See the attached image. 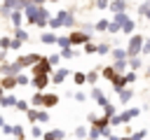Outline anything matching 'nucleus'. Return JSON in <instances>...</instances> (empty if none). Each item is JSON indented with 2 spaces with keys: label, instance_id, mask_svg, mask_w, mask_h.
<instances>
[{
  "label": "nucleus",
  "instance_id": "f257e3e1",
  "mask_svg": "<svg viewBox=\"0 0 150 140\" xmlns=\"http://www.w3.org/2000/svg\"><path fill=\"white\" fill-rule=\"evenodd\" d=\"M141 114V107H124V110H120L115 117H110V128H115V126H124V124H129L131 119H136Z\"/></svg>",
  "mask_w": 150,
  "mask_h": 140
},
{
  "label": "nucleus",
  "instance_id": "f03ea898",
  "mask_svg": "<svg viewBox=\"0 0 150 140\" xmlns=\"http://www.w3.org/2000/svg\"><path fill=\"white\" fill-rule=\"evenodd\" d=\"M112 21H117V23H120V28H122V33H124V35H129V37H131V35L136 33V21H134L127 12L115 14V16H112Z\"/></svg>",
  "mask_w": 150,
  "mask_h": 140
},
{
  "label": "nucleus",
  "instance_id": "7ed1b4c3",
  "mask_svg": "<svg viewBox=\"0 0 150 140\" xmlns=\"http://www.w3.org/2000/svg\"><path fill=\"white\" fill-rule=\"evenodd\" d=\"M54 19H56L59 28H73V26H75V9H73V7H68V9H59Z\"/></svg>",
  "mask_w": 150,
  "mask_h": 140
},
{
  "label": "nucleus",
  "instance_id": "20e7f679",
  "mask_svg": "<svg viewBox=\"0 0 150 140\" xmlns=\"http://www.w3.org/2000/svg\"><path fill=\"white\" fill-rule=\"evenodd\" d=\"M143 40H145V37H143L141 33H134V35L129 37V42H127V47H124L129 58H131V56H141V49H143Z\"/></svg>",
  "mask_w": 150,
  "mask_h": 140
},
{
  "label": "nucleus",
  "instance_id": "39448f33",
  "mask_svg": "<svg viewBox=\"0 0 150 140\" xmlns=\"http://www.w3.org/2000/svg\"><path fill=\"white\" fill-rule=\"evenodd\" d=\"M42 58V54H35V51H30V54H21L19 58H16V63H19V68L21 70H30L38 61Z\"/></svg>",
  "mask_w": 150,
  "mask_h": 140
},
{
  "label": "nucleus",
  "instance_id": "423d86ee",
  "mask_svg": "<svg viewBox=\"0 0 150 140\" xmlns=\"http://www.w3.org/2000/svg\"><path fill=\"white\" fill-rule=\"evenodd\" d=\"M70 75H73V72L68 70V65H59V68H54V72L49 75V84H56V86H59V84H63Z\"/></svg>",
  "mask_w": 150,
  "mask_h": 140
},
{
  "label": "nucleus",
  "instance_id": "0eeeda50",
  "mask_svg": "<svg viewBox=\"0 0 150 140\" xmlns=\"http://www.w3.org/2000/svg\"><path fill=\"white\" fill-rule=\"evenodd\" d=\"M52 72H54V68L47 63V58H45V56H42V58L30 68V77H35V75H52Z\"/></svg>",
  "mask_w": 150,
  "mask_h": 140
},
{
  "label": "nucleus",
  "instance_id": "6e6552de",
  "mask_svg": "<svg viewBox=\"0 0 150 140\" xmlns=\"http://www.w3.org/2000/svg\"><path fill=\"white\" fill-rule=\"evenodd\" d=\"M49 19H52V14H49V9H47V7L42 5V7L38 9V16H35V23H33V26H35V28H40V30H45V28H47V21H49Z\"/></svg>",
  "mask_w": 150,
  "mask_h": 140
},
{
  "label": "nucleus",
  "instance_id": "1a4fd4ad",
  "mask_svg": "<svg viewBox=\"0 0 150 140\" xmlns=\"http://www.w3.org/2000/svg\"><path fill=\"white\" fill-rule=\"evenodd\" d=\"M91 37L89 35H84L80 28L77 30H68V42H70V47H75V44H87Z\"/></svg>",
  "mask_w": 150,
  "mask_h": 140
},
{
  "label": "nucleus",
  "instance_id": "9d476101",
  "mask_svg": "<svg viewBox=\"0 0 150 140\" xmlns=\"http://www.w3.org/2000/svg\"><path fill=\"white\" fill-rule=\"evenodd\" d=\"M38 9H40V5H33V2H28V5L23 7V21H26L28 26H33V23H35Z\"/></svg>",
  "mask_w": 150,
  "mask_h": 140
},
{
  "label": "nucleus",
  "instance_id": "9b49d317",
  "mask_svg": "<svg viewBox=\"0 0 150 140\" xmlns=\"http://www.w3.org/2000/svg\"><path fill=\"white\" fill-rule=\"evenodd\" d=\"M30 86H33L35 91H47V86H49V75H35V77H30Z\"/></svg>",
  "mask_w": 150,
  "mask_h": 140
},
{
  "label": "nucleus",
  "instance_id": "f8f14e48",
  "mask_svg": "<svg viewBox=\"0 0 150 140\" xmlns=\"http://www.w3.org/2000/svg\"><path fill=\"white\" fill-rule=\"evenodd\" d=\"M89 98H94V103L98 105V107H103L105 103H108V96L101 91V86L96 84V86H91V91H89Z\"/></svg>",
  "mask_w": 150,
  "mask_h": 140
},
{
  "label": "nucleus",
  "instance_id": "ddd939ff",
  "mask_svg": "<svg viewBox=\"0 0 150 140\" xmlns=\"http://www.w3.org/2000/svg\"><path fill=\"white\" fill-rule=\"evenodd\" d=\"M59 100H61V98H59L56 93H52V91H45V93H42V110L56 107V105H59Z\"/></svg>",
  "mask_w": 150,
  "mask_h": 140
},
{
  "label": "nucleus",
  "instance_id": "4468645a",
  "mask_svg": "<svg viewBox=\"0 0 150 140\" xmlns=\"http://www.w3.org/2000/svg\"><path fill=\"white\" fill-rule=\"evenodd\" d=\"M40 140H66V131L63 128H49V131L42 133Z\"/></svg>",
  "mask_w": 150,
  "mask_h": 140
},
{
  "label": "nucleus",
  "instance_id": "2eb2a0df",
  "mask_svg": "<svg viewBox=\"0 0 150 140\" xmlns=\"http://www.w3.org/2000/svg\"><path fill=\"white\" fill-rule=\"evenodd\" d=\"M131 98H134V89H131V86H127V89H122V91L117 93V103H120L122 107H127V105L131 103Z\"/></svg>",
  "mask_w": 150,
  "mask_h": 140
},
{
  "label": "nucleus",
  "instance_id": "dca6fc26",
  "mask_svg": "<svg viewBox=\"0 0 150 140\" xmlns=\"http://www.w3.org/2000/svg\"><path fill=\"white\" fill-rule=\"evenodd\" d=\"M110 86H112L115 93H120L122 89H127V79H124V75H115V77L110 79Z\"/></svg>",
  "mask_w": 150,
  "mask_h": 140
},
{
  "label": "nucleus",
  "instance_id": "f3484780",
  "mask_svg": "<svg viewBox=\"0 0 150 140\" xmlns=\"http://www.w3.org/2000/svg\"><path fill=\"white\" fill-rule=\"evenodd\" d=\"M0 86L5 89V93H9V91L16 89V79H14L12 75H5V77H0Z\"/></svg>",
  "mask_w": 150,
  "mask_h": 140
},
{
  "label": "nucleus",
  "instance_id": "a211bd4d",
  "mask_svg": "<svg viewBox=\"0 0 150 140\" xmlns=\"http://www.w3.org/2000/svg\"><path fill=\"white\" fill-rule=\"evenodd\" d=\"M7 21L12 23V28H21L23 26V12H9Z\"/></svg>",
  "mask_w": 150,
  "mask_h": 140
},
{
  "label": "nucleus",
  "instance_id": "6ab92c4d",
  "mask_svg": "<svg viewBox=\"0 0 150 140\" xmlns=\"http://www.w3.org/2000/svg\"><path fill=\"white\" fill-rule=\"evenodd\" d=\"M56 37H59V35H56L54 30H42V33H40V42H42V44H56Z\"/></svg>",
  "mask_w": 150,
  "mask_h": 140
},
{
  "label": "nucleus",
  "instance_id": "aec40b11",
  "mask_svg": "<svg viewBox=\"0 0 150 140\" xmlns=\"http://www.w3.org/2000/svg\"><path fill=\"white\" fill-rule=\"evenodd\" d=\"M59 56H61V61H70V58H77L80 51L73 47H66V49H59Z\"/></svg>",
  "mask_w": 150,
  "mask_h": 140
},
{
  "label": "nucleus",
  "instance_id": "412c9836",
  "mask_svg": "<svg viewBox=\"0 0 150 140\" xmlns=\"http://www.w3.org/2000/svg\"><path fill=\"white\" fill-rule=\"evenodd\" d=\"M12 37L19 40V42H28V40H30V35H28V30H26L23 26H21V28H14V30H12Z\"/></svg>",
  "mask_w": 150,
  "mask_h": 140
},
{
  "label": "nucleus",
  "instance_id": "4be33fe9",
  "mask_svg": "<svg viewBox=\"0 0 150 140\" xmlns=\"http://www.w3.org/2000/svg\"><path fill=\"white\" fill-rule=\"evenodd\" d=\"M110 56H112V61H127V58H129L124 47H112V49H110Z\"/></svg>",
  "mask_w": 150,
  "mask_h": 140
},
{
  "label": "nucleus",
  "instance_id": "5701e85b",
  "mask_svg": "<svg viewBox=\"0 0 150 140\" xmlns=\"http://www.w3.org/2000/svg\"><path fill=\"white\" fill-rule=\"evenodd\" d=\"M101 110H103L101 114H103V117H108V119H110V117H115V114L120 112V110H117V105H115L112 100H108V103H105V105H103Z\"/></svg>",
  "mask_w": 150,
  "mask_h": 140
},
{
  "label": "nucleus",
  "instance_id": "b1692460",
  "mask_svg": "<svg viewBox=\"0 0 150 140\" xmlns=\"http://www.w3.org/2000/svg\"><path fill=\"white\" fill-rule=\"evenodd\" d=\"M14 105H16V96H14L12 91H9V93H5V96L0 98V107H5V110H7V107H14Z\"/></svg>",
  "mask_w": 150,
  "mask_h": 140
},
{
  "label": "nucleus",
  "instance_id": "393cba45",
  "mask_svg": "<svg viewBox=\"0 0 150 140\" xmlns=\"http://www.w3.org/2000/svg\"><path fill=\"white\" fill-rule=\"evenodd\" d=\"M108 9H110L112 14H122V12H127V0H112Z\"/></svg>",
  "mask_w": 150,
  "mask_h": 140
},
{
  "label": "nucleus",
  "instance_id": "a878e982",
  "mask_svg": "<svg viewBox=\"0 0 150 140\" xmlns=\"http://www.w3.org/2000/svg\"><path fill=\"white\" fill-rule=\"evenodd\" d=\"M87 75V84L89 86H96L98 82H101V72H98V68L96 70H89V72H84Z\"/></svg>",
  "mask_w": 150,
  "mask_h": 140
},
{
  "label": "nucleus",
  "instance_id": "bb28decb",
  "mask_svg": "<svg viewBox=\"0 0 150 140\" xmlns=\"http://www.w3.org/2000/svg\"><path fill=\"white\" fill-rule=\"evenodd\" d=\"M127 68H129V70H134V72H138V70L143 68L141 56H131V58H127Z\"/></svg>",
  "mask_w": 150,
  "mask_h": 140
},
{
  "label": "nucleus",
  "instance_id": "cd10ccee",
  "mask_svg": "<svg viewBox=\"0 0 150 140\" xmlns=\"http://www.w3.org/2000/svg\"><path fill=\"white\" fill-rule=\"evenodd\" d=\"M98 72H101V77H103L105 82H110V79L117 75V72L112 70V65H103V68H98Z\"/></svg>",
  "mask_w": 150,
  "mask_h": 140
},
{
  "label": "nucleus",
  "instance_id": "c85d7f7f",
  "mask_svg": "<svg viewBox=\"0 0 150 140\" xmlns=\"http://www.w3.org/2000/svg\"><path fill=\"white\" fill-rule=\"evenodd\" d=\"M70 77H73V82H75V86H84V84H87V75H84L82 70H75V72H73Z\"/></svg>",
  "mask_w": 150,
  "mask_h": 140
},
{
  "label": "nucleus",
  "instance_id": "c756f323",
  "mask_svg": "<svg viewBox=\"0 0 150 140\" xmlns=\"http://www.w3.org/2000/svg\"><path fill=\"white\" fill-rule=\"evenodd\" d=\"M9 138H21V140H26V128L21 126V124H12V135Z\"/></svg>",
  "mask_w": 150,
  "mask_h": 140
},
{
  "label": "nucleus",
  "instance_id": "7c9ffc66",
  "mask_svg": "<svg viewBox=\"0 0 150 140\" xmlns=\"http://www.w3.org/2000/svg\"><path fill=\"white\" fill-rule=\"evenodd\" d=\"M14 79H16V86H30V77H28V72H26V70H23V72H19Z\"/></svg>",
  "mask_w": 150,
  "mask_h": 140
},
{
  "label": "nucleus",
  "instance_id": "2f4dec72",
  "mask_svg": "<svg viewBox=\"0 0 150 140\" xmlns=\"http://www.w3.org/2000/svg\"><path fill=\"white\" fill-rule=\"evenodd\" d=\"M49 121H52V117H49V112H47V110H38V117H35V124H40V126H42V124H49Z\"/></svg>",
  "mask_w": 150,
  "mask_h": 140
},
{
  "label": "nucleus",
  "instance_id": "473e14b6",
  "mask_svg": "<svg viewBox=\"0 0 150 140\" xmlns=\"http://www.w3.org/2000/svg\"><path fill=\"white\" fill-rule=\"evenodd\" d=\"M84 140H101V128L87 126V138H84Z\"/></svg>",
  "mask_w": 150,
  "mask_h": 140
},
{
  "label": "nucleus",
  "instance_id": "72a5a7b5",
  "mask_svg": "<svg viewBox=\"0 0 150 140\" xmlns=\"http://www.w3.org/2000/svg\"><path fill=\"white\" fill-rule=\"evenodd\" d=\"M110 42H96V54H101V56H108L110 54Z\"/></svg>",
  "mask_w": 150,
  "mask_h": 140
},
{
  "label": "nucleus",
  "instance_id": "f704fd0d",
  "mask_svg": "<svg viewBox=\"0 0 150 140\" xmlns=\"http://www.w3.org/2000/svg\"><path fill=\"white\" fill-rule=\"evenodd\" d=\"M110 65H112V70H115L117 75H124V72L129 70V68H127V61H112Z\"/></svg>",
  "mask_w": 150,
  "mask_h": 140
},
{
  "label": "nucleus",
  "instance_id": "c9c22d12",
  "mask_svg": "<svg viewBox=\"0 0 150 140\" xmlns=\"http://www.w3.org/2000/svg\"><path fill=\"white\" fill-rule=\"evenodd\" d=\"M138 14H141L143 19H148V21H150V2H148V0L138 5Z\"/></svg>",
  "mask_w": 150,
  "mask_h": 140
},
{
  "label": "nucleus",
  "instance_id": "e433bc0d",
  "mask_svg": "<svg viewBox=\"0 0 150 140\" xmlns=\"http://www.w3.org/2000/svg\"><path fill=\"white\" fill-rule=\"evenodd\" d=\"M108 23H110L108 19H98V21L94 23V30H98V33H105V30H108Z\"/></svg>",
  "mask_w": 150,
  "mask_h": 140
},
{
  "label": "nucleus",
  "instance_id": "4c0bfd02",
  "mask_svg": "<svg viewBox=\"0 0 150 140\" xmlns=\"http://www.w3.org/2000/svg\"><path fill=\"white\" fill-rule=\"evenodd\" d=\"M45 58H47V63H49L52 68H59V65H61V56H59V54H49V56H45Z\"/></svg>",
  "mask_w": 150,
  "mask_h": 140
},
{
  "label": "nucleus",
  "instance_id": "58836bf2",
  "mask_svg": "<svg viewBox=\"0 0 150 140\" xmlns=\"http://www.w3.org/2000/svg\"><path fill=\"white\" fill-rule=\"evenodd\" d=\"M42 133H45V131H42V126H40V124H30V135H33L35 140H40V138H42Z\"/></svg>",
  "mask_w": 150,
  "mask_h": 140
},
{
  "label": "nucleus",
  "instance_id": "ea45409f",
  "mask_svg": "<svg viewBox=\"0 0 150 140\" xmlns=\"http://www.w3.org/2000/svg\"><path fill=\"white\" fill-rule=\"evenodd\" d=\"M91 7L103 12V9H108V7H110V0H91Z\"/></svg>",
  "mask_w": 150,
  "mask_h": 140
},
{
  "label": "nucleus",
  "instance_id": "a19ab883",
  "mask_svg": "<svg viewBox=\"0 0 150 140\" xmlns=\"http://www.w3.org/2000/svg\"><path fill=\"white\" fill-rule=\"evenodd\" d=\"M73 135H75L77 140H84V138H87V126H75Z\"/></svg>",
  "mask_w": 150,
  "mask_h": 140
},
{
  "label": "nucleus",
  "instance_id": "79ce46f5",
  "mask_svg": "<svg viewBox=\"0 0 150 140\" xmlns=\"http://www.w3.org/2000/svg\"><path fill=\"white\" fill-rule=\"evenodd\" d=\"M148 135V128H138V131H134L131 135H129V140H143Z\"/></svg>",
  "mask_w": 150,
  "mask_h": 140
},
{
  "label": "nucleus",
  "instance_id": "37998d69",
  "mask_svg": "<svg viewBox=\"0 0 150 140\" xmlns=\"http://www.w3.org/2000/svg\"><path fill=\"white\" fill-rule=\"evenodd\" d=\"M105 33H110V35H117V33H122V28H120V23H117V21H110Z\"/></svg>",
  "mask_w": 150,
  "mask_h": 140
},
{
  "label": "nucleus",
  "instance_id": "c03bdc74",
  "mask_svg": "<svg viewBox=\"0 0 150 140\" xmlns=\"http://www.w3.org/2000/svg\"><path fill=\"white\" fill-rule=\"evenodd\" d=\"M56 47H59V49H66V47H70V42H68V35H59V37H56Z\"/></svg>",
  "mask_w": 150,
  "mask_h": 140
},
{
  "label": "nucleus",
  "instance_id": "a18cd8bd",
  "mask_svg": "<svg viewBox=\"0 0 150 140\" xmlns=\"http://www.w3.org/2000/svg\"><path fill=\"white\" fill-rule=\"evenodd\" d=\"M124 79H127V86H129V84H134V82L138 79V72H134V70H127V72H124Z\"/></svg>",
  "mask_w": 150,
  "mask_h": 140
},
{
  "label": "nucleus",
  "instance_id": "49530a36",
  "mask_svg": "<svg viewBox=\"0 0 150 140\" xmlns=\"http://www.w3.org/2000/svg\"><path fill=\"white\" fill-rule=\"evenodd\" d=\"M14 107H16L19 112H26L30 105H28V100H26V98H16V105H14Z\"/></svg>",
  "mask_w": 150,
  "mask_h": 140
},
{
  "label": "nucleus",
  "instance_id": "de8ad7c7",
  "mask_svg": "<svg viewBox=\"0 0 150 140\" xmlns=\"http://www.w3.org/2000/svg\"><path fill=\"white\" fill-rule=\"evenodd\" d=\"M9 40H12V35H2L0 37V51H9Z\"/></svg>",
  "mask_w": 150,
  "mask_h": 140
},
{
  "label": "nucleus",
  "instance_id": "09e8293b",
  "mask_svg": "<svg viewBox=\"0 0 150 140\" xmlns=\"http://www.w3.org/2000/svg\"><path fill=\"white\" fill-rule=\"evenodd\" d=\"M80 30H82V33H84V35H89V37H91V35H94V33H96V30H94V23H84V26H82V28H80Z\"/></svg>",
  "mask_w": 150,
  "mask_h": 140
},
{
  "label": "nucleus",
  "instance_id": "8fccbe9b",
  "mask_svg": "<svg viewBox=\"0 0 150 140\" xmlns=\"http://www.w3.org/2000/svg\"><path fill=\"white\" fill-rule=\"evenodd\" d=\"M82 47H84V54H96V42H91V40H89V42H87V44H82Z\"/></svg>",
  "mask_w": 150,
  "mask_h": 140
},
{
  "label": "nucleus",
  "instance_id": "3c124183",
  "mask_svg": "<svg viewBox=\"0 0 150 140\" xmlns=\"http://www.w3.org/2000/svg\"><path fill=\"white\" fill-rule=\"evenodd\" d=\"M21 47H23V42H19V40H14V37L9 40V49H12V51H19Z\"/></svg>",
  "mask_w": 150,
  "mask_h": 140
},
{
  "label": "nucleus",
  "instance_id": "603ef678",
  "mask_svg": "<svg viewBox=\"0 0 150 140\" xmlns=\"http://www.w3.org/2000/svg\"><path fill=\"white\" fill-rule=\"evenodd\" d=\"M150 54V37L143 40V49H141V56H148Z\"/></svg>",
  "mask_w": 150,
  "mask_h": 140
},
{
  "label": "nucleus",
  "instance_id": "864d4df0",
  "mask_svg": "<svg viewBox=\"0 0 150 140\" xmlns=\"http://www.w3.org/2000/svg\"><path fill=\"white\" fill-rule=\"evenodd\" d=\"M73 98H75L77 103H84V100H87V93H84V91H75V93H73Z\"/></svg>",
  "mask_w": 150,
  "mask_h": 140
},
{
  "label": "nucleus",
  "instance_id": "5fc2aeb1",
  "mask_svg": "<svg viewBox=\"0 0 150 140\" xmlns=\"http://www.w3.org/2000/svg\"><path fill=\"white\" fill-rule=\"evenodd\" d=\"M110 135H112V128H110V126H105V128H101V138H105V140H108Z\"/></svg>",
  "mask_w": 150,
  "mask_h": 140
},
{
  "label": "nucleus",
  "instance_id": "6e6d98bb",
  "mask_svg": "<svg viewBox=\"0 0 150 140\" xmlns=\"http://www.w3.org/2000/svg\"><path fill=\"white\" fill-rule=\"evenodd\" d=\"M0 131H2V133H5V135H12V124H5V126H2V128H0Z\"/></svg>",
  "mask_w": 150,
  "mask_h": 140
},
{
  "label": "nucleus",
  "instance_id": "4d7b16f0",
  "mask_svg": "<svg viewBox=\"0 0 150 140\" xmlns=\"http://www.w3.org/2000/svg\"><path fill=\"white\" fill-rule=\"evenodd\" d=\"M28 2H33V5H40V7H42V5H47V0H28Z\"/></svg>",
  "mask_w": 150,
  "mask_h": 140
},
{
  "label": "nucleus",
  "instance_id": "13d9d810",
  "mask_svg": "<svg viewBox=\"0 0 150 140\" xmlns=\"http://www.w3.org/2000/svg\"><path fill=\"white\" fill-rule=\"evenodd\" d=\"M5 124H7V121H5V117H2V114H0V128H2V126H5Z\"/></svg>",
  "mask_w": 150,
  "mask_h": 140
},
{
  "label": "nucleus",
  "instance_id": "bf43d9fd",
  "mask_svg": "<svg viewBox=\"0 0 150 140\" xmlns=\"http://www.w3.org/2000/svg\"><path fill=\"white\" fill-rule=\"evenodd\" d=\"M120 138H122V135H115V133H112V135H110L108 140H120Z\"/></svg>",
  "mask_w": 150,
  "mask_h": 140
},
{
  "label": "nucleus",
  "instance_id": "052dcab7",
  "mask_svg": "<svg viewBox=\"0 0 150 140\" xmlns=\"http://www.w3.org/2000/svg\"><path fill=\"white\" fill-rule=\"evenodd\" d=\"M145 77L150 79V65H145Z\"/></svg>",
  "mask_w": 150,
  "mask_h": 140
},
{
  "label": "nucleus",
  "instance_id": "680f3d73",
  "mask_svg": "<svg viewBox=\"0 0 150 140\" xmlns=\"http://www.w3.org/2000/svg\"><path fill=\"white\" fill-rule=\"evenodd\" d=\"M2 61H5V51H0V63H2Z\"/></svg>",
  "mask_w": 150,
  "mask_h": 140
},
{
  "label": "nucleus",
  "instance_id": "e2e57ef3",
  "mask_svg": "<svg viewBox=\"0 0 150 140\" xmlns=\"http://www.w3.org/2000/svg\"><path fill=\"white\" fill-rule=\"evenodd\" d=\"M19 2H21V5H23V7H26V5H28V0H19Z\"/></svg>",
  "mask_w": 150,
  "mask_h": 140
},
{
  "label": "nucleus",
  "instance_id": "0e129e2a",
  "mask_svg": "<svg viewBox=\"0 0 150 140\" xmlns=\"http://www.w3.org/2000/svg\"><path fill=\"white\" fill-rule=\"evenodd\" d=\"M2 96H5V89H2V86H0V98H2Z\"/></svg>",
  "mask_w": 150,
  "mask_h": 140
},
{
  "label": "nucleus",
  "instance_id": "69168bd1",
  "mask_svg": "<svg viewBox=\"0 0 150 140\" xmlns=\"http://www.w3.org/2000/svg\"><path fill=\"white\" fill-rule=\"evenodd\" d=\"M47 2H61V0H47Z\"/></svg>",
  "mask_w": 150,
  "mask_h": 140
},
{
  "label": "nucleus",
  "instance_id": "338daca9",
  "mask_svg": "<svg viewBox=\"0 0 150 140\" xmlns=\"http://www.w3.org/2000/svg\"><path fill=\"white\" fill-rule=\"evenodd\" d=\"M12 140H21V138H12Z\"/></svg>",
  "mask_w": 150,
  "mask_h": 140
},
{
  "label": "nucleus",
  "instance_id": "774afa93",
  "mask_svg": "<svg viewBox=\"0 0 150 140\" xmlns=\"http://www.w3.org/2000/svg\"><path fill=\"white\" fill-rule=\"evenodd\" d=\"M138 2H145V0H138Z\"/></svg>",
  "mask_w": 150,
  "mask_h": 140
}]
</instances>
